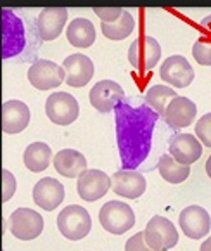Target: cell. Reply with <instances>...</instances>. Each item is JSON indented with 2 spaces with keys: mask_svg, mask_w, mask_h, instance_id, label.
Wrapping results in <instances>:
<instances>
[{
  "mask_svg": "<svg viewBox=\"0 0 211 251\" xmlns=\"http://www.w3.org/2000/svg\"><path fill=\"white\" fill-rule=\"evenodd\" d=\"M173 97H177V92H175L171 87L152 85L151 89L145 92V104L151 106L158 115H164L168 102H170Z\"/></svg>",
  "mask_w": 211,
  "mask_h": 251,
  "instance_id": "484cf974",
  "label": "cell"
},
{
  "mask_svg": "<svg viewBox=\"0 0 211 251\" xmlns=\"http://www.w3.org/2000/svg\"><path fill=\"white\" fill-rule=\"evenodd\" d=\"M33 201L42 210H56L64 201V185L52 177L42 178L33 187Z\"/></svg>",
  "mask_w": 211,
  "mask_h": 251,
  "instance_id": "9a60e30c",
  "label": "cell"
},
{
  "mask_svg": "<svg viewBox=\"0 0 211 251\" xmlns=\"http://www.w3.org/2000/svg\"><path fill=\"white\" fill-rule=\"evenodd\" d=\"M68 42L74 47L89 49L95 42V26L85 18H76L70 23L66 30Z\"/></svg>",
  "mask_w": 211,
  "mask_h": 251,
  "instance_id": "7402d4cb",
  "label": "cell"
},
{
  "mask_svg": "<svg viewBox=\"0 0 211 251\" xmlns=\"http://www.w3.org/2000/svg\"><path fill=\"white\" fill-rule=\"evenodd\" d=\"M2 178H4V185H2V201H9L12 196H14L16 192V187H18V184H16V177L11 174L9 170H2Z\"/></svg>",
  "mask_w": 211,
  "mask_h": 251,
  "instance_id": "f1b7e54d",
  "label": "cell"
},
{
  "mask_svg": "<svg viewBox=\"0 0 211 251\" xmlns=\"http://www.w3.org/2000/svg\"><path fill=\"white\" fill-rule=\"evenodd\" d=\"M109 187H111V177H108V174H104L102 170H85L78 177L76 184L78 196L90 203L106 196Z\"/></svg>",
  "mask_w": 211,
  "mask_h": 251,
  "instance_id": "4fadbf2b",
  "label": "cell"
},
{
  "mask_svg": "<svg viewBox=\"0 0 211 251\" xmlns=\"http://www.w3.org/2000/svg\"><path fill=\"white\" fill-rule=\"evenodd\" d=\"M161 57V45L152 37L135 38L128 49L130 64L139 71H149L158 64Z\"/></svg>",
  "mask_w": 211,
  "mask_h": 251,
  "instance_id": "ba28073f",
  "label": "cell"
},
{
  "mask_svg": "<svg viewBox=\"0 0 211 251\" xmlns=\"http://www.w3.org/2000/svg\"><path fill=\"white\" fill-rule=\"evenodd\" d=\"M111 187L118 196L137 200L145 192L147 182L137 170H119L111 177Z\"/></svg>",
  "mask_w": 211,
  "mask_h": 251,
  "instance_id": "5bb4252c",
  "label": "cell"
},
{
  "mask_svg": "<svg viewBox=\"0 0 211 251\" xmlns=\"http://www.w3.org/2000/svg\"><path fill=\"white\" fill-rule=\"evenodd\" d=\"M145 241H147L149 248L154 251H163L170 250L178 243V232L177 227L171 224L168 218L156 215L145 226Z\"/></svg>",
  "mask_w": 211,
  "mask_h": 251,
  "instance_id": "8992f818",
  "label": "cell"
},
{
  "mask_svg": "<svg viewBox=\"0 0 211 251\" xmlns=\"http://www.w3.org/2000/svg\"><path fill=\"white\" fill-rule=\"evenodd\" d=\"M158 170L166 182L180 184V182H186L190 175V165L178 163L171 154H163L158 161Z\"/></svg>",
  "mask_w": 211,
  "mask_h": 251,
  "instance_id": "cb8c5ba5",
  "label": "cell"
},
{
  "mask_svg": "<svg viewBox=\"0 0 211 251\" xmlns=\"http://www.w3.org/2000/svg\"><path fill=\"white\" fill-rule=\"evenodd\" d=\"M57 229L66 239L80 241L89 236L92 229V218L83 206L70 204L64 210H61L57 217Z\"/></svg>",
  "mask_w": 211,
  "mask_h": 251,
  "instance_id": "7a4b0ae2",
  "label": "cell"
},
{
  "mask_svg": "<svg viewBox=\"0 0 211 251\" xmlns=\"http://www.w3.org/2000/svg\"><path fill=\"white\" fill-rule=\"evenodd\" d=\"M158 113L147 104L130 106L125 99L116 104V139L123 170H135L149 156Z\"/></svg>",
  "mask_w": 211,
  "mask_h": 251,
  "instance_id": "6da1fadb",
  "label": "cell"
},
{
  "mask_svg": "<svg viewBox=\"0 0 211 251\" xmlns=\"http://www.w3.org/2000/svg\"><path fill=\"white\" fill-rule=\"evenodd\" d=\"M201 251H211V239L204 241V243L201 244Z\"/></svg>",
  "mask_w": 211,
  "mask_h": 251,
  "instance_id": "d6a6232c",
  "label": "cell"
},
{
  "mask_svg": "<svg viewBox=\"0 0 211 251\" xmlns=\"http://www.w3.org/2000/svg\"><path fill=\"white\" fill-rule=\"evenodd\" d=\"M99 222L104 230L121 236L135 226V213L123 201H109L99 210Z\"/></svg>",
  "mask_w": 211,
  "mask_h": 251,
  "instance_id": "3957f363",
  "label": "cell"
},
{
  "mask_svg": "<svg viewBox=\"0 0 211 251\" xmlns=\"http://www.w3.org/2000/svg\"><path fill=\"white\" fill-rule=\"evenodd\" d=\"M23 159H24V165L28 170L38 174V172L47 170L48 165H50L52 149L45 142H33L24 149Z\"/></svg>",
  "mask_w": 211,
  "mask_h": 251,
  "instance_id": "603a6c76",
  "label": "cell"
},
{
  "mask_svg": "<svg viewBox=\"0 0 211 251\" xmlns=\"http://www.w3.org/2000/svg\"><path fill=\"white\" fill-rule=\"evenodd\" d=\"M28 80L38 90L56 89L66 80V71L63 66L56 64L54 61L38 59L28 70Z\"/></svg>",
  "mask_w": 211,
  "mask_h": 251,
  "instance_id": "9c48e42d",
  "label": "cell"
},
{
  "mask_svg": "<svg viewBox=\"0 0 211 251\" xmlns=\"http://www.w3.org/2000/svg\"><path fill=\"white\" fill-rule=\"evenodd\" d=\"M199 28H201V37L199 38H203V40H206L211 44V14L201 19Z\"/></svg>",
  "mask_w": 211,
  "mask_h": 251,
  "instance_id": "1f68e13d",
  "label": "cell"
},
{
  "mask_svg": "<svg viewBox=\"0 0 211 251\" xmlns=\"http://www.w3.org/2000/svg\"><path fill=\"white\" fill-rule=\"evenodd\" d=\"M192 55L201 66H211V44L203 38H197L192 47Z\"/></svg>",
  "mask_w": 211,
  "mask_h": 251,
  "instance_id": "4316f807",
  "label": "cell"
},
{
  "mask_svg": "<svg viewBox=\"0 0 211 251\" xmlns=\"http://www.w3.org/2000/svg\"><path fill=\"white\" fill-rule=\"evenodd\" d=\"M2 44L4 59L21 54L26 44L24 26L11 9H2Z\"/></svg>",
  "mask_w": 211,
  "mask_h": 251,
  "instance_id": "277c9868",
  "label": "cell"
},
{
  "mask_svg": "<svg viewBox=\"0 0 211 251\" xmlns=\"http://www.w3.org/2000/svg\"><path fill=\"white\" fill-rule=\"evenodd\" d=\"M9 227L14 237L21 241H31L44 230V218L31 208H18L9 217Z\"/></svg>",
  "mask_w": 211,
  "mask_h": 251,
  "instance_id": "52a82bcc",
  "label": "cell"
},
{
  "mask_svg": "<svg viewBox=\"0 0 211 251\" xmlns=\"http://www.w3.org/2000/svg\"><path fill=\"white\" fill-rule=\"evenodd\" d=\"M125 250L126 251H147V250H151V248H149L147 241H145V234L137 232L134 237H130V239L126 241Z\"/></svg>",
  "mask_w": 211,
  "mask_h": 251,
  "instance_id": "4dcf8cb0",
  "label": "cell"
},
{
  "mask_svg": "<svg viewBox=\"0 0 211 251\" xmlns=\"http://www.w3.org/2000/svg\"><path fill=\"white\" fill-rule=\"evenodd\" d=\"M54 168L63 177L74 178L80 177L87 170V158L80 151L74 149H63L54 156Z\"/></svg>",
  "mask_w": 211,
  "mask_h": 251,
  "instance_id": "44dd1931",
  "label": "cell"
},
{
  "mask_svg": "<svg viewBox=\"0 0 211 251\" xmlns=\"http://www.w3.org/2000/svg\"><path fill=\"white\" fill-rule=\"evenodd\" d=\"M125 99V90L113 80H100L90 90V104L99 113H111L116 104Z\"/></svg>",
  "mask_w": 211,
  "mask_h": 251,
  "instance_id": "7c38bea8",
  "label": "cell"
},
{
  "mask_svg": "<svg viewBox=\"0 0 211 251\" xmlns=\"http://www.w3.org/2000/svg\"><path fill=\"white\" fill-rule=\"evenodd\" d=\"M68 21L66 7H47L42 9L37 18V30L42 40H54L64 30V25Z\"/></svg>",
  "mask_w": 211,
  "mask_h": 251,
  "instance_id": "ac0fdd59",
  "label": "cell"
},
{
  "mask_svg": "<svg viewBox=\"0 0 211 251\" xmlns=\"http://www.w3.org/2000/svg\"><path fill=\"white\" fill-rule=\"evenodd\" d=\"M45 113L52 123L61 126L71 125L80 115V104L71 94L68 92H54L47 97L45 102Z\"/></svg>",
  "mask_w": 211,
  "mask_h": 251,
  "instance_id": "5b68a950",
  "label": "cell"
},
{
  "mask_svg": "<svg viewBox=\"0 0 211 251\" xmlns=\"http://www.w3.org/2000/svg\"><path fill=\"white\" fill-rule=\"evenodd\" d=\"M196 135L206 148H211V113L201 116L196 123Z\"/></svg>",
  "mask_w": 211,
  "mask_h": 251,
  "instance_id": "83f0119b",
  "label": "cell"
},
{
  "mask_svg": "<svg viewBox=\"0 0 211 251\" xmlns=\"http://www.w3.org/2000/svg\"><path fill=\"white\" fill-rule=\"evenodd\" d=\"M66 71V83L70 87H85L94 76V63L83 54L68 55L63 63Z\"/></svg>",
  "mask_w": 211,
  "mask_h": 251,
  "instance_id": "2e32d148",
  "label": "cell"
},
{
  "mask_svg": "<svg viewBox=\"0 0 211 251\" xmlns=\"http://www.w3.org/2000/svg\"><path fill=\"white\" fill-rule=\"evenodd\" d=\"M178 224H180L182 232L190 239H201L206 237L211 229V217L203 206L190 204L184 208L178 215Z\"/></svg>",
  "mask_w": 211,
  "mask_h": 251,
  "instance_id": "30bf717a",
  "label": "cell"
},
{
  "mask_svg": "<svg viewBox=\"0 0 211 251\" xmlns=\"http://www.w3.org/2000/svg\"><path fill=\"white\" fill-rule=\"evenodd\" d=\"M170 154L184 165H192L203 154L201 141L190 133H177L170 141Z\"/></svg>",
  "mask_w": 211,
  "mask_h": 251,
  "instance_id": "ffe728a7",
  "label": "cell"
},
{
  "mask_svg": "<svg viewBox=\"0 0 211 251\" xmlns=\"http://www.w3.org/2000/svg\"><path fill=\"white\" fill-rule=\"evenodd\" d=\"M31 118L30 107L23 100H5L2 104V128L5 133H19L28 126Z\"/></svg>",
  "mask_w": 211,
  "mask_h": 251,
  "instance_id": "d6986e66",
  "label": "cell"
},
{
  "mask_svg": "<svg viewBox=\"0 0 211 251\" xmlns=\"http://www.w3.org/2000/svg\"><path fill=\"white\" fill-rule=\"evenodd\" d=\"M100 30L102 35L109 40H123L130 37L135 30V19L128 11L121 14V18L115 23H100Z\"/></svg>",
  "mask_w": 211,
  "mask_h": 251,
  "instance_id": "d4e9b609",
  "label": "cell"
},
{
  "mask_svg": "<svg viewBox=\"0 0 211 251\" xmlns=\"http://www.w3.org/2000/svg\"><path fill=\"white\" fill-rule=\"evenodd\" d=\"M197 115V106L187 97H173V99L168 102L166 111H164V122L171 126V128L178 130L184 128V126H189L194 122Z\"/></svg>",
  "mask_w": 211,
  "mask_h": 251,
  "instance_id": "e0dca14e",
  "label": "cell"
},
{
  "mask_svg": "<svg viewBox=\"0 0 211 251\" xmlns=\"http://www.w3.org/2000/svg\"><path fill=\"white\" fill-rule=\"evenodd\" d=\"M206 174H208V177L211 178V156L208 158V161H206Z\"/></svg>",
  "mask_w": 211,
  "mask_h": 251,
  "instance_id": "836d02e7",
  "label": "cell"
},
{
  "mask_svg": "<svg viewBox=\"0 0 211 251\" xmlns=\"http://www.w3.org/2000/svg\"><path fill=\"white\" fill-rule=\"evenodd\" d=\"M160 76L164 83L175 87V89H186L192 83L194 70L184 55H170L161 64Z\"/></svg>",
  "mask_w": 211,
  "mask_h": 251,
  "instance_id": "8fae6325",
  "label": "cell"
},
{
  "mask_svg": "<svg viewBox=\"0 0 211 251\" xmlns=\"http://www.w3.org/2000/svg\"><path fill=\"white\" fill-rule=\"evenodd\" d=\"M94 12L99 16L102 23H115L121 18V14L125 11L121 7H95Z\"/></svg>",
  "mask_w": 211,
  "mask_h": 251,
  "instance_id": "f546056e",
  "label": "cell"
}]
</instances>
